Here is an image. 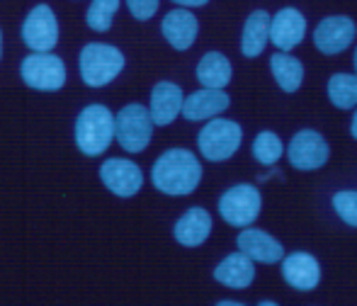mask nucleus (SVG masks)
Segmentation results:
<instances>
[{
    "mask_svg": "<svg viewBox=\"0 0 357 306\" xmlns=\"http://www.w3.org/2000/svg\"><path fill=\"white\" fill-rule=\"evenodd\" d=\"M151 180L158 192L170 197H185L197 190L202 180V163L188 148H170L153 163Z\"/></svg>",
    "mask_w": 357,
    "mask_h": 306,
    "instance_id": "f257e3e1",
    "label": "nucleus"
},
{
    "mask_svg": "<svg viewBox=\"0 0 357 306\" xmlns=\"http://www.w3.org/2000/svg\"><path fill=\"white\" fill-rule=\"evenodd\" d=\"M114 141V114L105 105H88L75 119V144L85 155L105 153Z\"/></svg>",
    "mask_w": 357,
    "mask_h": 306,
    "instance_id": "f03ea898",
    "label": "nucleus"
},
{
    "mask_svg": "<svg viewBox=\"0 0 357 306\" xmlns=\"http://www.w3.org/2000/svg\"><path fill=\"white\" fill-rule=\"evenodd\" d=\"M124 68V54L109 44H85L78 59V71L85 85L90 88H102L112 83Z\"/></svg>",
    "mask_w": 357,
    "mask_h": 306,
    "instance_id": "7ed1b4c3",
    "label": "nucleus"
},
{
    "mask_svg": "<svg viewBox=\"0 0 357 306\" xmlns=\"http://www.w3.org/2000/svg\"><path fill=\"white\" fill-rule=\"evenodd\" d=\"M153 137V119L144 105H127L114 117V141L127 153H142Z\"/></svg>",
    "mask_w": 357,
    "mask_h": 306,
    "instance_id": "20e7f679",
    "label": "nucleus"
},
{
    "mask_svg": "<svg viewBox=\"0 0 357 306\" xmlns=\"http://www.w3.org/2000/svg\"><path fill=\"white\" fill-rule=\"evenodd\" d=\"M241 139H243V129H241L238 122L209 119L207 127L199 132L197 144L204 158L212 160V163H221V160H229L231 155L238 151Z\"/></svg>",
    "mask_w": 357,
    "mask_h": 306,
    "instance_id": "39448f33",
    "label": "nucleus"
},
{
    "mask_svg": "<svg viewBox=\"0 0 357 306\" xmlns=\"http://www.w3.org/2000/svg\"><path fill=\"white\" fill-rule=\"evenodd\" d=\"M260 207H263V199L255 185H234L231 190H226L219 199V214L226 224L231 227L245 229L260 217Z\"/></svg>",
    "mask_w": 357,
    "mask_h": 306,
    "instance_id": "423d86ee",
    "label": "nucleus"
},
{
    "mask_svg": "<svg viewBox=\"0 0 357 306\" xmlns=\"http://www.w3.org/2000/svg\"><path fill=\"white\" fill-rule=\"evenodd\" d=\"M22 80L34 90H44V93H54L66 85V66H63L61 56L49 52H34L22 59Z\"/></svg>",
    "mask_w": 357,
    "mask_h": 306,
    "instance_id": "0eeeda50",
    "label": "nucleus"
},
{
    "mask_svg": "<svg viewBox=\"0 0 357 306\" xmlns=\"http://www.w3.org/2000/svg\"><path fill=\"white\" fill-rule=\"evenodd\" d=\"M287 158L296 170H319L331 158L328 141L314 129H301L291 137L289 146H287Z\"/></svg>",
    "mask_w": 357,
    "mask_h": 306,
    "instance_id": "6e6552de",
    "label": "nucleus"
},
{
    "mask_svg": "<svg viewBox=\"0 0 357 306\" xmlns=\"http://www.w3.org/2000/svg\"><path fill=\"white\" fill-rule=\"evenodd\" d=\"M22 42L32 52H52L59 44V22L49 5H37L22 22Z\"/></svg>",
    "mask_w": 357,
    "mask_h": 306,
    "instance_id": "1a4fd4ad",
    "label": "nucleus"
},
{
    "mask_svg": "<svg viewBox=\"0 0 357 306\" xmlns=\"http://www.w3.org/2000/svg\"><path fill=\"white\" fill-rule=\"evenodd\" d=\"M357 37V27L348 15H331V17L321 20L319 27L314 32V44L321 54L326 56H335V54L345 52Z\"/></svg>",
    "mask_w": 357,
    "mask_h": 306,
    "instance_id": "9d476101",
    "label": "nucleus"
},
{
    "mask_svg": "<svg viewBox=\"0 0 357 306\" xmlns=\"http://www.w3.org/2000/svg\"><path fill=\"white\" fill-rule=\"evenodd\" d=\"M105 188L117 197H134L144 185V173L134 160L127 158H107L100 168Z\"/></svg>",
    "mask_w": 357,
    "mask_h": 306,
    "instance_id": "9b49d317",
    "label": "nucleus"
},
{
    "mask_svg": "<svg viewBox=\"0 0 357 306\" xmlns=\"http://www.w3.org/2000/svg\"><path fill=\"white\" fill-rule=\"evenodd\" d=\"M238 250L243 255H248L253 263H265V265H275L284 258V248L278 238L268 234L263 229H248L245 227L236 238Z\"/></svg>",
    "mask_w": 357,
    "mask_h": 306,
    "instance_id": "f8f14e48",
    "label": "nucleus"
},
{
    "mask_svg": "<svg viewBox=\"0 0 357 306\" xmlns=\"http://www.w3.org/2000/svg\"><path fill=\"white\" fill-rule=\"evenodd\" d=\"M282 277L296 292H311L321 282V265L314 255L296 250L282 260Z\"/></svg>",
    "mask_w": 357,
    "mask_h": 306,
    "instance_id": "ddd939ff",
    "label": "nucleus"
},
{
    "mask_svg": "<svg viewBox=\"0 0 357 306\" xmlns=\"http://www.w3.org/2000/svg\"><path fill=\"white\" fill-rule=\"evenodd\" d=\"M306 34V17L296 8H282L270 17V42L280 52H291Z\"/></svg>",
    "mask_w": 357,
    "mask_h": 306,
    "instance_id": "4468645a",
    "label": "nucleus"
},
{
    "mask_svg": "<svg viewBox=\"0 0 357 306\" xmlns=\"http://www.w3.org/2000/svg\"><path fill=\"white\" fill-rule=\"evenodd\" d=\"M183 90H180V85L170 83V80H160V83L153 85V90H151V119H153V124H158V127H168V124L175 122V117L180 114V109H183Z\"/></svg>",
    "mask_w": 357,
    "mask_h": 306,
    "instance_id": "2eb2a0df",
    "label": "nucleus"
},
{
    "mask_svg": "<svg viewBox=\"0 0 357 306\" xmlns=\"http://www.w3.org/2000/svg\"><path fill=\"white\" fill-rule=\"evenodd\" d=\"M160 32L163 37L168 39V44L178 52H188L190 47L195 44L197 39V32H199V22L190 10H170L168 15L163 17L160 22Z\"/></svg>",
    "mask_w": 357,
    "mask_h": 306,
    "instance_id": "dca6fc26",
    "label": "nucleus"
},
{
    "mask_svg": "<svg viewBox=\"0 0 357 306\" xmlns=\"http://www.w3.org/2000/svg\"><path fill=\"white\" fill-rule=\"evenodd\" d=\"M229 105H231V98L224 93V90L204 88V90L192 93L190 98H185L180 112L185 114L188 122H202V119H212L216 114L226 112Z\"/></svg>",
    "mask_w": 357,
    "mask_h": 306,
    "instance_id": "f3484780",
    "label": "nucleus"
},
{
    "mask_svg": "<svg viewBox=\"0 0 357 306\" xmlns=\"http://www.w3.org/2000/svg\"><path fill=\"white\" fill-rule=\"evenodd\" d=\"M173 234H175V240H178L180 245L197 248V245H202L204 240L209 238V234H212V217H209L207 209L192 207L178 219Z\"/></svg>",
    "mask_w": 357,
    "mask_h": 306,
    "instance_id": "a211bd4d",
    "label": "nucleus"
},
{
    "mask_svg": "<svg viewBox=\"0 0 357 306\" xmlns=\"http://www.w3.org/2000/svg\"><path fill=\"white\" fill-rule=\"evenodd\" d=\"M214 280L231 289H245V287H250L255 280V265L248 255H243L238 250V253L226 255V258L216 265Z\"/></svg>",
    "mask_w": 357,
    "mask_h": 306,
    "instance_id": "6ab92c4d",
    "label": "nucleus"
},
{
    "mask_svg": "<svg viewBox=\"0 0 357 306\" xmlns=\"http://www.w3.org/2000/svg\"><path fill=\"white\" fill-rule=\"evenodd\" d=\"M268 42H270V15L265 10H253L243 24L241 52H243L245 59H255L263 54Z\"/></svg>",
    "mask_w": 357,
    "mask_h": 306,
    "instance_id": "aec40b11",
    "label": "nucleus"
},
{
    "mask_svg": "<svg viewBox=\"0 0 357 306\" xmlns=\"http://www.w3.org/2000/svg\"><path fill=\"white\" fill-rule=\"evenodd\" d=\"M231 61L219 52H209L197 63V80L204 88L224 90L231 83Z\"/></svg>",
    "mask_w": 357,
    "mask_h": 306,
    "instance_id": "412c9836",
    "label": "nucleus"
},
{
    "mask_svg": "<svg viewBox=\"0 0 357 306\" xmlns=\"http://www.w3.org/2000/svg\"><path fill=\"white\" fill-rule=\"evenodd\" d=\"M270 71H273L278 85L284 93H296L301 88L304 80V66L296 56H291L289 52H278L270 56Z\"/></svg>",
    "mask_w": 357,
    "mask_h": 306,
    "instance_id": "4be33fe9",
    "label": "nucleus"
},
{
    "mask_svg": "<svg viewBox=\"0 0 357 306\" xmlns=\"http://www.w3.org/2000/svg\"><path fill=\"white\" fill-rule=\"evenodd\" d=\"M328 98L338 109L357 107V76L355 73H335V76H331Z\"/></svg>",
    "mask_w": 357,
    "mask_h": 306,
    "instance_id": "5701e85b",
    "label": "nucleus"
},
{
    "mask_svg": "<svg viewBox=\"0 0 357 306\" xmlns=\"http://www.w3.org/2000/svg\"><path fill=\"white\" fill-rule=\"evenodd\" d=\"M284 153L282 139L278 137L275 132H260L253 141V155L258 163L263 165H275Z\"/></svg>",
    "mask_w": 357,
    "mask_h": 306,
    "instance_id": "b1692460",
    "label": "nucleus"
},
{
    "mask_svg": "<svg viewBox=\"0 0 357 306\" xmlns=\"http://www.w3.org/2000/svg\"><path fill=\"white\" fill-rule=\"evenodd\" d=\"M119 10V0H93L85 15V22L95 32H107L112 27V20Z\"/></svg>",
    "mask_w": 357,
    "mask_h": 306,
    "instance_id": "393cba45",
    "label": "nucleus"
},
{
    "mask_svg": "<svg viewBox=\"0 0 357 306\" xmlns=\"http://www.w3.org/2000/svg\"><path fill=\"white\" fill-rule=\"evenodd\" d=\"M333 209L348 227L357 229V192L355 190H343L333 194Z\"/></svg>",
    "mask_w": 357,
    "mask_h": 306,
    "instance_id": "a878e982",
    "label": "nucleus"
},
{
    "mask_svg": "<svg viewBox=\"0 0 357 306\" xmlns=\"http://www.w3.org/2000/svg\"><path fill=\"white\" fill-rule=\"evenodd\" d=\"M127 5H129V10H132L134 17L146 22V20H151L155 15L160 0H127Z\"/></svg>",
    "mask_w": 357,
    "mask_h": 306,
    "instance_id": "bb28decb",
    "label": "nucleus"
},
{
    "mask_svg": "<svg viewBox=\"0 0 357 306\" xmlns=\"http://www.w3.org/2000/svg\"><path fill=\"white\" fill-rule=\"evenodd\" d=\"M170 3L185 5V8H202V5H207L209 0H170Z\"/></svg>",
    "mask_w": 357,
    "mask_h": 306,
    "instance_id": "cd10ccee",
    "label": "nucleus"
},
{
    "mask_svg": "<svg viewBox=\"0 0 357 306\" xmlns=\"http://www.w3.org/2000/svg\"><path fill=\"white\" fill-rule=\"evenodd\" d=\"M350 134H353V139L357 141V109H355V114H353V122H350Z\"/></svg>",
    "mask_w": 357,
    "mask_h": 306,
    "instance_id": "c85d7f7f",
    "label": "nucleus"
},
{
    "mask_svg": "<svg viewBox=\"0 0 357 306\" xmlns=\"http://www.w3.org/2000/svg\"><path fill=\"white\" fill-rule=\"evenodd\" d=\"M353 63H355V76H357V47H355V56H353Z\"/></svg>",
    "mask_w": 357,
    "mask_h": 306,
    "instance_id": "c756f323",
    "label": "nucleus"
},
{
    "mask_svg": "<svg viewBox=\"0 0 357 306\" xmlns=\"http://www.w3.org/2000/svg\"><path fill=\"white\" fill-rule=\"evenodd\" d=\"M0 56H3V32H0Z\"/></svg>",
    "mask_w": 357,
    "mask_h": 306,
    "instance_id": "7c9ffc66",
    "label": "nucleus"
}]
</instances>
